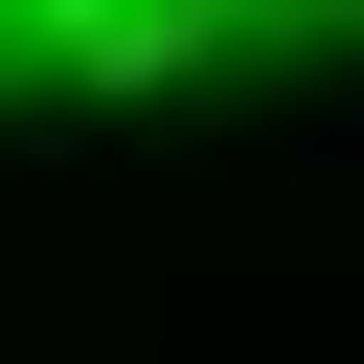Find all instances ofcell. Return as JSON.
I'll list each match as a JSON object with an SVG mask.
<instances>
[{
	"label": "cell",
	"instance_id": "obj_1",
	"mask_svg": "<svg viewBox=\"0 0 364 364\" xmlns=\"http://www.w3.org/2000/svg\"><path fill=\"white\" fill-rule=\"evenodd\" d=\"M318 182H364V114H341V136H318Z\"/></svg>",
	"mask_w": 364,
	"mask_h": 364
},
{
	"label": "cell",
	"instance_id": "obj_2",
	"mask_svg": "<svg viewBox=\"0 0 364 364\" xmlns=\"http://www.w3.org/2000/svg\"><path fill=\"white\" fill-rule=\"evenodd\" d=\"M341 46H364V0H341Z\"/></svg>",
	"mask_w": 364,
	"mask_h": 364
}]
</instances>
